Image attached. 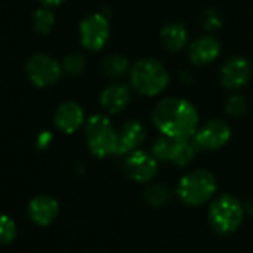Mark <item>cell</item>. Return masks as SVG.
I'll return each instance as SVG.
<instances>
[{"label": "cell", "mask_w": 253, "mask_h": 253, "mask_svg": "<svg viewBox=\"0 0 253 253\" xmlns=\"http://www.w3.org/2000/svg\"><path fill=\"white\" fill-rule=\"evenodd\" d=\"M244 209L232 195H220L213 201L209 213V220L213 229L219 234L234 232L243 220Z\"/></svg>", "instance_id": "obj_5"}, {"label": "cell", "mask_w": 253, "mask_h": 253, "mask_svg": "<svg viewBox=\"0 0 253 253\" xmlns=\"http://www.w3.org/2000/svg\"><path fill=\"white\" fill-rule=\"evenodd\" d=\"M60 211V206L55 198L49 195H38L29 204V214L32 220L39 226L51 225Z\"/></svg>", "instance_id": "obj_13"}, {"label": "cell", "mask_w": 253, "mask_h": 253, "mask_svg": "<svg viewBox=\"0 0 253 253\" xmlns=\"http://www.w3.org/2000/svg\"><path fill=\"white\" fill-rule=\"evenodd\" d=\"M216 192V179L207 170H195L185 174L177 185L179 198L188 206H201Z\"/></svg>", "instance_id": "obj_4"}, {"label": "cell", "mask_w": 253, "mask_h": 253, "mask_svg": "<svg viewBox=\"0 0 253 253\" xmlns=\"http://www.w3.org/2000/svg\"><path fill=\"white\" fill-rule=\"evenodd\" d=\"M170 148H171V137H169V136L160 137L152 145V157L157 161L167 163L170 160Z\"/></svg>", "instance_id": "obj_23"}, {"label": "cell", "mask_w": 253, "mask_h": 253, "mask_svg": "<svg viewBox=\"0 0 253 253\" xmlns=\"http://www.w3.org/2000/svg\"><path fill=\"white\" fill-rule=\"evenodd\" d=\"M152 121L164 136L191 139L197 133L200 118L192 103L183 98L170 97L161 100L155 106Z\"/></svg>", "instance_id": "obj_1"}, {"label": "cell", "mask_w": 253, "mask_h": 253, "mask_svg": "<svg viewBox=\"0 0 253 253\" xmlns=\"http://www.w3.org/2000/svg\"><path fill=\"white\" fill-rule=\"evenodd\" d=\"M197 145L195 142H191L186 137L180 139H173L171 137V148H170V163L179 167L188 166L197 154Z\"/></svg>", "instance_id": "obj_17"}, {"label": "cell", "mask_w": 253, "mask_h": 253, "mask_svg": "<svg viewBox=\"0 0 253 253\" xmlns=\"http://www.w3.org/2000/svg\"><path fill=\"white\" fill-rule=\"evenodd\" d=\"M63 67L52 57L46 54H35L26 63V73L29 79L41 88L54 85L61 76Z\"/></svg>", "instance_id": "obj_6"}, {"label": "cell", "mask_w": 253, "mask_h": 253, "mask_svg": "<svg viewBox=\"0 0 253 253\" xmlns=\"http://www.w3.org/2000/svg\"><path fill=\"white\" fill-rule=\"evenodd\" d=\"M220 52V43L213 36H204L197 39L189 46V58L194 64H210L217 58Z\"/></svg>", "instance_id": "obj_15"}, {"label": "cell", "mask_w": 253, "mask_h": 253, "mask_svg": "<svg viewBox=\"0 0 253 253\" xmlns=\"http://www.w3.org/2000/svg\"><path fill=\"white\" fill-rule=\"evenodd\" d=\"M250 76H252V66L243 57L229 58L220 70V81L223 86L229 89L243 88L250 81Z\"/></svg>", "instance_id": "obj_10"}, {"label": "cell", "mask_w": 253, "mask_h": 253, "mask_svg": "<svg viewBox=\"0 0 253 253\" xmlns=\"http://www.w3.org/2000/svg\"><path fill=\"white\" fill-rule=\"evenodd\" d=\"M161 42L171 52L182 51L188 43V32L183 24L171 23L163 27L161 30Z\"/></svg>", "instance_id": "obj_16"}, {"label": "cell", "mask_w": 253, "mask_h": 253, "mask_svg": "<svg viewBox=\"0 0 253 253\" xmlns=\"http://www.w3.org/2000/svg\"><path fill=\"white\" fill-rule=\"evenodd\" d=\"M18 229L12 217L0 214V246H8L17 238Z\"/></svg>", "instance_id": "obj_21"}, {"label": "cell", "mask_w": 253, "mask_h": 253, "mask_svg": "<svg viewBox=\"0 0 253 253\" xmlns=\"http://www.w3.org/2000/svg\"><path fill=\"white\" fill-rule=\"evenodd\" d=\"M39 2H42L45 6H58L64 2V0H39Z\"/></svg>", "instance_id": "obj_27"}, {"label": "cell", "mask_w": 253, "mask_h": 253, "mask_svg": "<svg viewBox=\"0 0 253 253\" xmlns=\"http://www.w3.org/2000/svg\"><path fill=\"white\" fill-rule=\"evenodd\" d=\"M131 100V91L124 84H112L109 85L100 97V103L109 113L122 112Z\"/></svg>", "instance_id": "obj_14"}, {"label": "cell", "mask_w": 253, "mask_h": 253, "mask_svg": "<svg viewBox=\"0 0 253 253\" xmlns=\"http://www.w3.org/2000/svg\"><path fill=\"white\" fill-rule=\"evenodd\" d=\"M61 67L66 73H69L72 76H78V75L84 73V70L86 67V60L81 54H69L64 57Z\"/></svg>", "instance_id": "obj_22"}, {"label": "cell", "mask_w": 253, "mask_h": 253, "mask_svg": "<svg viewBox=\"0 0 253 253\" xmlns=\"http://www.w3.org/2000/svg\"><path fill=\"white\" fill-rule=\"evenodd\" d=\"M143 197L151 206L160 207V206H164L171 198V191L163 183H155V185H151L149 188H146Z\"/></svg>", "instance_id": "obj_19"}, {"label": "cell", "mask_w": 253, "mask_h": 253, "mask_svg": "<svg viewBox=\"0 0 253 253\" xmlns=\"http://www.w3.org/2000/svg\"><path fill=\"white\" fill-rule=\"evenodd\" d=\"M125 173L136 182H149L158 173L157 160L143 151H134L125 161Z\"/></svg>", "instance_id": "obj_9"}, {"label": "cell", "mask_w": 253, "mask_h": 253, "mask_svg": "<svg viewBox=\"0 0 253 253\" xmlns=\"http://www.w3.org/2000/svg\"><path fill=\"white\" fill-rule=\"evenodd\" d=\"M32 24H33V29L41 33V35H48L54 24H55V17L54 14L46 9V8H41L38 9L35 14H33V18H32Z\"/></svg>", "instance_id": "obj_20"}, {"label": "cell", "mask_w": 253, "mask_h": 253, "mask_svg": "<svg viewBox=\"0 0 253 253\" xmlns=\"http://www.w3.org/2000/svg\"><path fill=\"white\" fill-rule=\"evenodd\" d=\"M203 27L206 30H209V32L219 30L222 27V18H220V15L216 11H213V9L207 11L204 14V17H203Z\"/></svg>", "instance_id": "obj_25"}, {"label": "cell", "mask_w": 253, "mask_h": 253, "mask_svg": "<svg viewBox=\"0 0 253 253\" xmlns=\"http://www.w3.org/2000/svg\"><path fill=\"white\" fill-rule=\"evenodd\" d=\"M84 110L76 101H64L63 104L58 106L54 121L57 128L66 134H72L81 128L84 124Z\"/></svg>", "instance_id": "obj_12"}, {"label": "cell", "mask_w": 253, "mask_h": 253, "mask_svg": "<svg viewBox=\"0 0 253 253\" xmlns=\"http://www.w3.org/2000/svg\"><path fill=\"white\" fill-rule=\"evenodd\" d=\"M130 81L137 92L152 97L166 89L169 85V73L160 61L154 58H143L133 66Z\"/></svg>", "instance_id": "obj_2"}, {"label": "cell", "mask_w": 253, "mask_h": 253, "mask_svg": "<svg viewBox=\"0 0 253 253\" xmlns=\"http://www.w3.org/2000/svg\"><path fill=\"white\" fill-rule=\"evenodd\" d=\"M81 42L86 49L98 51L101 49L110 36L109 21L101 14H92L82 20L79 26Z\"/></svg>", "instance_id": "obj_7"}, {"label": "cell", "mask_w": 253, "mask_h": 253, "mask_svg": "<svg viewBox=\"0 0 253 253\" xmlns=\"http://www.w3.org/2000/svg\"><path fill=\"white\" fill-rule=\"evenodd\" d=\"M49 142H51V134H49L48 131H45V133H42V134H41V137H39V142H38V145H39L41 148H42V146L45 148V146H46V145H48Z\"/></svg>", "instance_id": "obj_26"}, {"label": "cell", "mask_w": 253, "mask_h": 253, "mask_svg": "<svg viewBox=\"0 0 253 253\" xmlns=\"http://www.w3.org/2000/svg\"><path fill=\"white\" fill-rule=\"evenodd\" d=\"M231 137V126L222 119H211L204 126L197 130L194 142L198 148L214 151L228 143Z\"/></svg>", "instance_id": "obj_8"}, {"label": "cell", "mask_w": 253, "mask_h": 253, "mask_svg": "<svg viewBox=\"0 0 253 253\" xmlns=\"http://www.w3.org/2000/svg\"><path fill=\"white\" fill-rule=\"evenodd\" d=\"M146 139V128L145 125L137 121H128L122 125L121 131L118 133V146H116V155H125L128 152H133L136 148H139L143 140Z\"/></svg>", "instance_id": "obj_11"}, {"label": "cell", "mask_w": 253, "mask_h": 253, "mask_svg": "<svg viewBox=\"0 0 253 253\" xmlns=\"http://www.w3.org/2000/svg\"><path fill=\"white\" fill-rule=\"evenodd\" d=\"M225 109L226 113H229L231 116H241L247 110V101L243 95H231L226 100Z\"/></svg>", "instance_id": "obj_24"}, {"label": "cell", "mask_w": 253, "mask_h": 253, "mask_svg": "<svg viewBox=\"0 0 253 253\" xmlns=\"http://www.w3.org/2000/svg\"><path fill=\"white\" fill-rule=\"evenodd\" d=\"M85 139L89 152L97 158H106L116 152L118 133L104 115H94L86 121Z\"/></svg>", "instance_id": "obj_3"}, {"label": "cell", "mask_w": 253, "mask_h": 253, "mask_svg": "<svg viewBox=\"0 0 253 253\" xmlns=\"http://www.w3.org/2000/svg\"><path fill=\"white\" fill-rule=\"evenodd\" d=\"M128 69H130L128 60L118 54L109 55L103 61V72L110 78H121L128 72Z\"/></svg>", "instance_id": "obj_18"}]
</instances>
